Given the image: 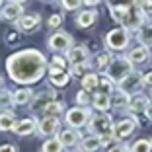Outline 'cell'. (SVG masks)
<instances>
[{
  "label": "cell",
  "mask_w": 152,
  "mask_h": 152,
  "mask_svg": "<svg viewBox=\"0 0 152 152\" xmlns=\"http://www.w3.org/2000/svg\"><path fill=\"white\" fill-rule=\"evenodd\" d=\"M140 8L144 10L146 16H152V0H142V2H140Z\"/></svg>",
  "instance_id": "cell-37"
},
{
  "label": "cell",
  "mask_w": 152,
  "mask_h": 152,
  "mask_svg": "<svg viewBox=\"0 0 152 152\" xmlns=\"http://www.w3.org/2000/svg\"><path fill=\"white\" fill-rule=\"evenodd\" d=\"M53 64H55V66H58V68H64V64H66V63H64L61 57H55L53 58Z\"/></svg>",
  "instance_id": "cell-40"
},
{
  "label": "cell",
  "mask_w": 152,
  "mask_h": 152,
  "mask_svg": "<svg viewBox=\"0 0 152 152\" xmlns=\"http://www.w3.org/2000/svg\"><path fill=\"white\" fill-rule=\"evenodd\" d=\"M61 23H63V16H58V14H55V16L49 18V27H58Z\"/></svg>",
  "instance_id": "cell-36"
},
{
  "label": "cell",
  "mask_w": 152,
  "mask_h": 152,
  "mask_svg": "<svg viewBox=\"0 0 152 152\" xmlns=\"http://www.w3.org/2000/svg\"><path fill=\"white\" fill-rule=\"evenodd\" d=\"M31 98H33L31 90H18V92H14V103H18V105H26V103H29Z\"/></svg>",
  "instance_id": "cell-25"
},
{
  "label": "cell",
  "mask_w": 152,
  "mask_h": 152,
  "mask_svg": "<svg viewBox=\"0 0 152 152\" xmlns=\"http://www.w3.org/2000/svg\"><path fill=\"white\" fill-rule=\"evenodd\" d=\"M49 47L53 51H70V47H72V37H70V33L58 31V33H55V35H51Z\"/></svg>",
  "instance_id": "cell-8"
},
{
  "label": "cell",
  "mask_w": 152,
  "mask_h": 152,
  "mask_svg": "<svg viewBox=\"0 0 152 152\" xmlns=\"http://www.w3.org/2000/svg\"><path fill=\"white\" fill-rule=\"evenodd\" d=\"M113 84L115 82L111 80V76H99V86H98V92H102V94H111L113 92Z\"/></svg>",
  "instance_id": "cell-26"
},
{
  "label": "cell",
  "mask_w": 152,
  "mask_h": 152,
  "mask_svg": "<svg viewBox=\"0 0 152 152\" xmlns=\"http://www.w3.org/2000/svg\"><path fill=\"white\" fill-rule=\"evenodd\" d=\"M23 14V8H22V2L14 0V2H8V4L2 8V18L4 20H20Z\"/></svg>",
  "instance_id": "cell-10"
},
{
  "label": "cell",
  "mask_w": 152,
  "mask_h": 152,
  "mask_svg": "<svg viewBox=\"0 0 152 152\" xmlns=\"http://www.w3.org/2000/svg\"><path fill=\"white\" fill-rule=\"evenodd\" d=\"M146 117L152 121V103H148V107H146Z\"/></svg>",
  "instance_id": "cell-42"
},
{
  "label": "cell",
  "mask_w": 152,
  "mask_h": 152,
  "mask_svg": "<svg viewBox=\"0 0 152 152\" xmlns=\"http://www.w3.org/2000/svg\"><path fill=\"white\" fill-rule=\"evenodd\" d=\"M0 4H2V0H0Z\"/></svg>",
  "instance_id": "cell-46"
},
{
  "label": "cell",
  "mask_w": 152,
  "mask_h": 152,
  "mask_svg": "<svg viewBox=\"0 0 152 152\" xmlns=\"http://www.w3.org/2000/svg\"><path fill=\"white\" fill-rule=\"evenodd\" d=\"M98 86H99V76H96V74H86L84 78H82V88L88 90V92L98 90Z\"/></svg>",
  "instance_id": "cell-24"
},
{
  "label": "cell",
  "mask_w": 152,
  "mask_h": 152,
  "mask_svg": "<svg viewBox=\"0 0 152 152\" xmlns=\"http://www.w3.org/2000/svg\"><path fill=\"white\" fill-rule=\"evenodd\" d=\"M90 121V111L84 107H74L66 111V123L72 127V129H78V127L86 125Z\"/></svg>",
  "instance_id": "cell-5"
},
{
  "label": "cell",
  "mask_w": 152,
  "mask_h": 152,
  "mask_svg": "<svg viewBox=\"0 0 152 152\" xmlns=\"http://www.w3.org/2000/svg\"><path fill=\"white\" fill-rule=\"evenodd\" d=\"M0 152H16V148L12 144H4V146H0Z\"/></svg>",
  "instance_id": "cell-41"
},
{
  "label": "cell",
  "mask_w": 152,
  "mask_h": 152,
  "mask_svg": "<svg viewBox=\"0 0 152 152\" xmlns=\"http://www.w3.org/2000/svg\"><path fill=\"white\" fill-rule=\"evenodd\" d=\"M148 47L146 45H140V47H134V49L129 51V55H127V58L131 61V64H142L148 61Z\"/></svg>",
  "instance_id": "cell-12"
},
{
  "label": "cell",
  "mask_w": 152,
  "mask_h": 152,
  "mask_svg": "<svg viewBox=\"0 0 152 152\" xmlns=\"http://www.w3.org/2000/svg\"><path fill=\"white\" fill-rule=\"evenodd\" d=\"M119 86H121L123 92H127V94L131 96V94H137L144 86V82H142V76H140L139 72H131V74H127L125 78L119 82Z\"/></svg>",
  "instance_id": "cell-6"
},
{
  "label": "cell",
  "mask_w": 152,
  "mask_h": 152,
  "mask_svg": "<svg viewBox=\"0 0 152 152\" xmlns=\"http://www.w3.org/2000/svg\"><path fill=\"white\" fill-rule=\"evenodd\" d=\"M109 64H111V57H109V53H102L98 58H96V66H98V68H107Z\"/></svg>",
  "instance_id": "cell-31"
},
{
  "label": "cell",
  "mask_w": 152,
  "mask_h": 152,
  "mask_svg": "<svg viewBox=\"0 0 152 152\" xmlns=\"http://www.w3.org/2000/svg\"><path fill=\"white\" fill-rule=\"evenodd\" d=\"M82 2H84V0H61V4H63L64 10H76Z\"/></svg>",
  "instance_id": "cell-33"
},
{
  "label": "cell",
  "mask_w": 152,
  "mask_h": 152,
  "mask_svg": "<svg viewBox=\"0 0 152 152\" xmlns=\"http://www.w3.org/2000/svg\"><path fill=\"white\" fill-rule=\"evenodd\" d=\"M131 66H133V64H131L129 58H115V61H111V64L107 66L111 80L119 84L127 74H131Z\"/></svg>",
  "instance_id": "cell-3"
},
{
  "label": "cell",
  "mask_w": 152,
  "mask_h": 152,
  "mask_svg": "<svg viewBox=\"0 0 152 152\" xmlns=\"http://www.w3.org/2000/svg\"><path fill=\"white\" fill-rule=\"evenodd\" d=\"M82 150L84 152H96L99 146H102V140H99L98 134H92V137H86L84 140H82Z\"/></svg>",
  "instance_id": "cell-23"
},
{
  "label": "cell",
  "mask_w": 152,
  "mask_h": 152,
  "mask_svg": "<svg viewBox=\"0 0 152 152\" xmlns=\"http://www.w3.org/2000/svg\"><path fill=\"white\" fill-rule=\"evenodd\" d=\"M8 74L14 82L18 84H31L37 82L43 76L45 66H47V58L35 49H27L22 53H16L8 58Z\"/></svg>",
  "instance_id": "cell-1"
},
{
  "label": "cell",
  "mask_w": 152,
  "mask_h": 152,
  "mask_svg": "<svg viewBox=\"0 0 152 152\" xmlns=\"http://www.w3.org/2000/svg\"><path fill=\"white\" fill-rule=\"evenodd\" d=\"M129 39H131L129 29L127 27H119V29H111L105 35V45L111 51H123L129 45Z\"/></svg>",
  "instance_id": "cell-2"
},
{
  "label": "cell",
  "mask_w": 152,
  "mask_h": 152,
  "mask_svg": "<svg viewBox=\"0 0 152 152\" xmlns=\"http://www.w3.org/2000/svg\"><path fill=\"white\" fill-rule=\"evenodd\" d=\"M88 49H86L84 45H76V47H70L68 51V63L74 66V64H82V63H88Z\"/></svg>",
  "instance_id": "cell-9"
},
{
  "label": "cell",
  "mask_w": 152,
  "mask_h": 152,
  "mask_svg": "<svg viewBox=\"0 0 152 152\" xmlns=\"http://www.w3.org/2000/svg\"><path fill=\"white\" fill-rule=\"evenodd\" d=\"M10 103H14V94L0 92V107H10Z\"/></svg>",
  "instance_id": "cell-32"
},
{
  "label": "cell",
  "mask_w": 152,
  "mask_h": 152,
  "mask_svg": "<svg viewBox=\"0 0 152 152\" xmlns=\"http://www.w3.org/2000/svg\"><path fill=\"white\" fill-rule=\"evenodd\" d=\"M137 129V121L133 117H127V119H121L115 127H113V137L115 139H127L133 134V131Z\"/></svg>",
  "instance_id": "cell-7"
},
{
  "label": "cell",
  "mask_w": 152,
  "mask_h": 152,
  "mask_svg": "<svg viewBox=\"0 0 152 152\" xmlns=\"http://www.w3.org/2000/svg\"><path fill=\"white\" fill-rule=\"evenodd\" d=\"M39 16L37 14H27V16H22L18 22V26L22 27V29H26V31H31V29H35L37 26H39Z\"/></svg>",
  "instance_id": "cell-19"
},
{
  "label": "cell",
  "mask_w": 152,
  "mask_h": 152,
  "mask_svg": "<svg viewBox=\"0 0 152 152\" xmlns=\"http://www.w3.org/2000/svg\"><path fill=\"white\" fill-rule=\"evenodd\" d=\"M92 102H94V107L99 109V111H107L109 105H111V98H109V94H102V92H98Z\"/></svg>",
  "instance_id": "cell-22"
},
{
  "label": "cell",
  "mask_w": 152,
  "mask_h": 152,
  "mask_svg": "<svg viewBox=\"0 0 152 152\" xmlns=\"http://www.w3.org/2000/svg\"><path fill=\"white\" fill-rule=\"evenodd\" d=\"M86 70H88V63L74 64V66H72V74H74V76H82V74H86Z\"/></svg>",
  "instance_id": "cell-35"
},
{
  "label": "cell",
  "mask_w": 152,
  "mask_h": 152,
  "mask_svg": "<svg viewBox=\"0 0 152 152\" xmlns=\"http://www.w3.org/2000/svg\"><path fill=\"white\" fill-rule=\"evenodd\" d=\"M129 103H131V98H129V94L127 92H123V90H117V92H113V96H111V105L115 109H125V107H129Z\"/></svg>",
  "instance_id": "cell-15"
},
{
  "label": "cell",
  "mask_w": 152,
  "mask_h": 152,
  "mask_svg": "<svg viewBox=\"0 0 152 152\" xmlns=\"http://www.w3.org/2000/svg\"><path fill=\"white\" fill-rule=\"evenodd\" d=\"M35 131V121L33 119H23V121H18L14 125V133L20 134V137H26V134H31Z\"/></svg>",
  "instance_id": "cell-17"
},
{
  "label": "cell",
  "mask_w": 152,
  "mask_h": 152,
  "mask_svg": "<svg viewBox=\"0 0 152 152\" xmlns=\"http://www.w3.org/2000/svg\"><path fill=\"white\" fill-rule=\"evenodd\" d=\"M43 109H45L47 115H57V113H61L64 109V103L63 102H51V103H47Z\"/></svg>",
  "instance_id": "cell-30"
},
{
  "label": "cell",
  "mask_w": 152,
  "mask_h": 152,
  "mask_svg": "<svg viewBox=\"0 0 152 152\" xmlns=\"http://www.w3.org/2000/svg\"><path fill=\"white\" fill-rule=\"evenodd\" d=\"M63 146H64V144L61 142L58 139H51V140H47V142L43 144V152H61Z\"/></svg>",
  "instance_id": "cell-28"
},
{
  "label": "cell",
  "mask_w": 152,
  "mask_h": 152,
  "mask_svg": "<svg viewBox=\"0 0 152 152\" xmlns=\"http://www.w3.org/2000/svg\"><path fill=\"white\" fill-rule=\"evenodd\" d=\"M146 107H148V99L144 96H133L131 98L129 109L133 113H146Z\"/></svg>",
  "instance_id": "cell-21"
},
{
  "label": "cell",
  "mask_w": 152,
  "mask_h": 152,
  "mask_svg": "<svg viewBox=\"0 0 152 152\" xmlns=\"http://www.w3.org/2000/svg\"><path fill=\"white\" fill-rule=\"evenodd\" d=\"M16 125V119H14L12 113H0V131H10Z\"/></svg>",
  "instance_id": "cell-27"
},
{
  "label": "cell",
  "mask_w": 152,
  "mask_h": 152,
  "mask_svg": "<svg viewBox=\"0 0 152 152\" xmlns=\"http://www.w3.org/2000/svg\"><path fill=\"white\" fill-rule=\"evenodd\" d=\"M58 140H61L64 146H74V144H78V140H80V133L76 129H64L63 133L58 134Z\"/></svg>",
  "instance_id": "cell-16"
},
{
  "label": "cell",
  "mask_w": 152,
  "mask_h": 152,
  "mask_svg": "<svg viewBox=\"0 0 152 152\" xmlns=\"http://www.w3.org/2000/svg\"><path fill=\"white\" fill-rule=\"evenodd\" d=\"M99 0H84V4H88V6H96Z\"/></svg>",
  "instance_id": "cell-43"
},
{
  "label": "cell",
  "mask_w": 152,
  "mask_h": 152,
  "mask_svg": "<svg viewBox=\"0 0 152 152\" xmlns=\"http://www.w3.org/2000/svg\"><path fill=\"white\" fill-rule=\"evenodd\" d=\"M18 2H26V0H18Z\"/></svg>",
  "instance_id": "cell-45"
},
{
  "label": "cell",
  "mask_w": 152,
  "mask_h": 152,
  "mask_svg": "<svg viewBox=\"0 0 152 152\" xmlns=\"http://www.w3.org/2000/svg\"><path fill=\"white\" fill-rule=\"evenodd\" d=\"M139 41L146 47H152V22H144L139 27Z\"/></svg>",
  "instance_id": "cell-20"
},
{
  "label": "cell",
  "mask_w": 152,
  "mask_h": 152,
  "mask_svg": "<svg viewBox=\"0 0 152 152\" xmlns=\"http://www.w3.org/2000/svg\"><path fill=\"white\" fill-rule=\"evenodd\" d=\"M152 150V142L146 139H140L137 140V142L133 144V148H131V152H150Z\"/></svg>",
  "instance_id": "cell-29"
},
{
  "label": "cell",
  "mask_w": 152,
  "mask_h": 152,
  "mask_svg": "<svg viewBox=\"0 0 152 152\" xmlns=\"http://www.w3.org/2000/svg\"><path fill=\"white\" fill-rule=\"evenodd\" d=\"M150 98H152V88H150Z\"/></svg>",
  "instance_id": "cell-44"
},
{
  "label": "cell",
  "mask_w": 152,
  "mask_h": 152,
  "mask_svg": "<svg viewBox=\"0 0 152 152\" xmlns=\"http://www.w3.org/2000/svg\"><path fill=\"white\" fill-rule=\"evenodd\" d=\"M49 76H51V82L55 86H66L70 82V76L66 74L64 68H58V66H51L49 68Z\"/></svg>",
  "instance_id": "cell-13"
},
{
  "label": "cell",
  "mask_w": 152,
  "mask_h": 152,
  "mask_svg": "<svg viewBox=\"0 0 152 152\" xmlns=\"http://www.w3.org/2000/svg\"><path fill=\"white\" fill-rule=\"evenodd\" d=\"M58 127H61V123H58L57 117H55V115H47V117H45V119L39 123V133L51 137V134H55V133L58 131Z\"/></svg>",
  "instance_id": "cell-11"
},
{
  "label": "cell",
  "mask_w": 152,
  "mask_h": 152,
  "mask_svg": "<svg viewBox=\"0 0 152 152\" xmlns=\"http://www.w3.org/2000/svg\"><path fill=\"white\" fill-rule=\"evenodd\" d=\"M76 102L80 103V105H86L90 102V96H88V90H80L78 94H76Z\"/></svg>",
  "instance_id": "cell-34"
},
{
  "label": "cell",
  "mask_w": 152,
  "mask_h": 152,
  "mask_svg": "<svg viewBox=\"0 0 152 152\" xmlns=\"http://www.w3.org/2000/svg\"><path fill=\"white\" fill-rule=\"evenodd\" d=\"M142 82H144V86L152 88V72H146V74L142 76Z\"/></svg>",
  "instance_id": "cell-39"
},
{
  "label": "cell",
  "mask_w": 152,
  "mask_h": 152,
  "mask_svg": "<svg viewBox=\"0 0 152 152\" xmlns=\"http://www.w3.org/2000/svg\"><path fill=\"white\" fill-rule=\"evenodd\" d=\"M131 6H134V4H111L109 6V12H111L113 20L123 23L127 18V14H129V10H131Z\"/></svg>",
  "instance_id": "cell-14"
},
{
  "label": "cell",
  "mask_w": 152,
  "mask_h": 152,
  "mask_svg": "<svg viewBox=\"0 0 152 152\" xmlns=\"http://www.w3.org/2000/svg\"><path fill=\"white\" fill-rule=\"evenodd\" d=\"M96 20H98V12H96V10H86V12L78 14L76 26H78V27H90Z\"/></svg>",
  "instance_id": "cell-18"
},
{
  "label": "cell",
  "mask_w": 152,
  "mask_h": 152,
  "mask_svg": "<svg viewBox=\"0 0 152 152\" xmlns=\"http://www.w3.org/2000/svg\"><path fill=\"white\" fill-rule=\"evenodd\" d=\"M90 129L94 131L98 137L109 134V133H113V121L107 113H102V115H96L90 119Z\"/></svg>",
  "instance_id": "cell-4"
},
{
  "label": "cell",
  "mask_w": 152,
  "mask_h": 152,
  "mask_svg": "<svg viewBox=\"0 0 152 152\" xmlns=\"http://www.w3.org/2000/svg\"><path fill=\"white\" fill-rule=\"evenodd\" d=\"M109 152H129V148L125 144H115L113 148H109Z\"/></svg>",
  "instance_id": "cell-38"
}]
</instances>
